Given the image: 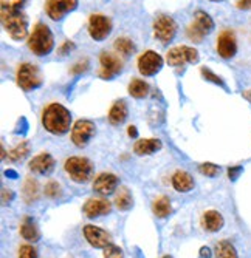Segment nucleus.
Returning <instances> with one entry per match:
<instances>
[{
  "label": "nucleus",
  "mask_w": 251,
  "mask_h": 258,
  "mask_svg": "<svg viewBox=\"0 0 251 258\" xmlns=\"http://www.w3.org/2000/svg\"><path fill=\"white\" fill-rule=\"evenodd\" d=\"M42 124L52 135H64L70 130L72 114L61 104H50L43 110Z\"/></svg>",
  "instance_id": "1"
},
{
  "label": "nucleus",
  "mask_w": 251,
  "mask_h": 258,
  "mask_svg": "<svg viewBox=\"0 0 251 258\" xmlns=\"http://www.w3.org/2000/svg\"><path fill=\"white\" fill-rule=\"evenodd\" d=\"M0 17H2V25L7 33L14 40L25 39L28 34V20L22 11H7L0 10Z\"/></svg>",
  "instance_id": "2"
},
{
  "label": "nucleus",
  "mask_w": 251,
  "mask_h": 258,
  "mask_svg": "<svg viewBox=\"0 0 251 258\" xmlns=\"http://www.w3.org/2000/svg\"><path fill=\"white\" fill-rule=\"evenodd\" d=\"M53 46L55 39L50 28L45 23H37L28 39V48L36 56H47L53 50Z\"/></svg>",
  "instance_id": "3"
},
{
  "label": "nucleus",
  "mask_w": 251,
  "mask_h": 258,
  "mask_svg": "<svg viewBox=\"0 0 251 258\" xmlns=\"http://www.w3.org/2000/svg\"><path fill=\"white\" fill-rule=\"evenodd\" d=\"M65 172L75 182H87L93 173V166L85 158L72 156L65 161Z\"/></svg>",
  "instance_id": "4"
},
{
  "label": "nucleus",
  "mask_w": 251,
  "mask_h": 258,
  "mask_svg": "<svg viewBox=\"0 0 251 258\" xmlns=\"http://www.w3.org/2000/svg\"><path fill=\"white\" fill-rule=\"evenodd\" d=\"M16 79H17V85L25 91L34 90L42 85L39 68L33 63H22L17 70Z\"/></svg>",
  "instance_id": "5"
},
{
  "label": "nucleus",
  "mask_w": 251,
  "mask_h": 258,
  "mask_svg": "<svg viewBox=\"0 0 251 258\" xmlns=\"http://www.w3.org/2000/svg\"><path fill=\"white\" fill-rule=\"evenodd\" d=\"M213 28H214L213 19L207 13L197 11L195 16H194V22L188 27L186 33H188V37L192 42H202L205 36L213 31Z\"/></svg>",
  "instance_id": "6"
},
{
  "label": "nucleus",
  "mask_w": 251,
  "mask_h": 258,
  "mask_svg": "<svg viewBox=\"0 0 251 258\" xmlns=\"http://www.w3.org/2000/svg\"><path fill=\"white\" fill-rule=\"evenodd\" d=\"M166 60L171 67H183L185 63H197L198 51L194 46H188V45L175 46V48L168 51Z\"/></svg>",
  "instance_id": "7"
},
{
  "label": "nucleus",
  "mask_w": 251,
  "mask_h": 258,
  "mask_svg": "<svg viewBox=\"0 0 251 258\" xmlns=\"http://www.w3.org/2000/svg\"><path fill=\"white\" fill-rule=\"evenodd\" d=\"M154 34L160 42L169 43L177 34V23L172 17L166 14H160L154 20Z\"/></svg>",
  "instance_id": "8"
},
{
  "label": "nucleus",
  "mask_w": 251,
  "mask_h": 258,
  "mask_svg": "<svg viewBox=\"0 0 251 258\" xmlns=\"http://www.w3.org/2000/svg\"><path fill=\"white\" fill-rule=\"evenodd\" d=\"M96 127L92 121H87V119H79L75 122L73 128H72V141L73 144L79 149L85 147L90 139L95 136Z\"/></svg>",
  "instance_id": "9"
},
{
  "label": "nucleus",
  "mask_w": 251,
  "mask_h": 258,
  "mask_svg": "<svg viewBox=\"0 0 251 258\" xmlns=\"http://www.w3.org/2000/svg\"><path fill=\"white\" fill-rule=\"evenodd\" d=\"M88 33L95 40H104L112 33V22L103 14H93L88 19Z\"/></svg>",
  "instance_id": "10"
},
{
  "label": "nucleus",
  "mask_w": 251,
  "mask_h": 258,
  "mask_svg": "<svg viewBox=\"0 0 251 258\" xmlns=\"http://www.w3.org/2000/svg\"><path fill=\"white\" fill-rule=\"evenodd\" d=\"M78 7V0H47L45 10L52 20H61L68 13L75 11Z\"/></svg>",
  "instance_id": "11"
},
{
  "label": "nucleus",
  "mask_w": 251,
  "mask_h": 258,
  "mask_svg": "<svg viewBox=\"0 0 251 258\" xmlns=\"http://www.w3.org/2000/svg\"><path fill=\"white\" fill-rule=\"evenodd\" d=\"M163 67V59L155 51H146L138 59V70L143 76H154Z\"/></svg>",
  "instance_id": "12"
},
{
  "label": "nucleus",
  "mask_w": 251,
  "mask_h": 258,
  "mask_svg": "<svg viewBox=\"0 0 251 258\" xmlns=\"http://www.w3.org/2000/svg\"><path fill=\"white\" fill-rule=\"evenodd\" d=\"M237 51V43H236V36L233 31L225 30L217 39V53L223 59H231Z\"/></svg>",
  "instance_id": "13"
},
{
  "label": "nucleus",
  "mask_w": 251,
  "mask_h": 258,
  "mask_svg": "<svg viewBox=\"0 0 251 258\" xmlns=\"http://www.w3.org/2000/svg\"><path fill=\"white\" fill-rule=\"evenodd\" d=\"M84 235H85V240L96 249H104L112 243L110 235L104 229L92 226V224H87L84 227Z\"/></svg>",
  "instance_id": "14"
},
{
  "label": "nucleus",
  "mask_w": 251,
  "mask_h": 258,
  "mask_svg": "<svg viewBox=\"0 0 251 258\" xmlns=\"http://www.w3.org/2000/svg\"><path fill=\"white\" fill-rule=\"evenodd\" d=\"M99 62H101L99 76L103 79H112V78H115L117 75H120L121 68H123L121 60L117 56L110 54V53H101Z\"/></svg>",
  "instance_id": "15"
},
{
  "label": "nucleus",
  "mask_w": 251,
  "mask_h": 258,
  "mask_svg": "<svg viewBox=\"0 0 251 258\" xmlns=\"http://www.w3.org/2000/svg\"><path fill=\"white\" fill-rule=\"evenodd\" d=\"M112 212V204L104 198H92L84 204V214L87 218H96Z\"/></svg>",
  "instance_id": "16"
},
{
  "label": "nucleus",
  "mask_w": 251,
  "mask_h": 258,
  "mask_svg": "<svg viewBox=\"0 0 251 258\" xmlns=\"http://www.w3.org/2000/svg\"><path fill=\"white\" fill-rule=\"evenodd\" d=\"M118 187V178L113 173H101L93 181V190L99 195H112Z\"/></svg>",
  "instance_id": "17"
},
{
  "label": "nucleus",
  "mask_w": 251,
  "mask_h": 258,
  "mask_svg": "<svg viewBox=\"0 0 251 258\" xmlns=\"http://www.w3.org/2000/svg\"><path fill=\"white\" fill-rule=\"evenodd\" d=\"M28 167L37 175H48L55 170V159L50 153H40L30 161Z\"/></svg>",
  "instance_id": "18"
},
{
  "label": "nucleus",
  "mask_w": 251,
  "mask_h": 258,
  "mask_svg": "<svg viewBox=\"0 0 251 258\" xmlns=\"http://www.w3.org/2000/svg\"><path fill=\"white\" fill-rule=\"evenodd\" d=\"M160 149H162V141L160 139H140V141H136L133 146V152L140 156L152 155Z\"/></svg>",
  "instance_id": "19"
},
{
  "label": "nucleus",
  "mask_w": 251,
  "mask_h": 258,
  "mask_svg": "<svg viewBox=\"0 0 251 258\" xmlns=\"http://www.w3.org/2000/svg\"><path fill=\"white\" fill-rule=\"evenodd\" d=\"M172 185L177 192H189L194 189V179L188 172H175L172 176Z\"/></svg>",
  "instance_id": "20"
},
{
  "label": "nucleus",
  "mask_w": 251,
  "mask_h": 258,
  "mask_svg": "<svg viewBox=\"0 0 251 258\" xmlns=\"http://www.w3.org/2000/svg\"><path fill=\"white\" fill-rule=\"evenodd\" d=\"M127 118V105L126 101H117L115 104L112 105L110 111H109V121L113 125H120L126 121Z\"/></svg>",
  "instance_id": "21"
},
{
  "label": "nucleus",
  "mask_w": 251,
  "mask_h": 258,
  "mask_svg": "<svg viewBox=\"0 0 251 258\" xmlns=\"http://www.w3.org/2000/svg\"><path fill=\"white\" fill-rule=\"evenodd\" d=\"M202 223H203V227L208 232H219L223 227L225 221L217 210H208V212H205Z\"/></svg>",
  "instance_id": "22"
},
{
  "label": "nucleus",
  "mask_w": 251,
  "mask_h": 258,
  "mask_svg": "<svg viewBox=\"0 0 251 258\" xmlns=\"http://www.w3.org/2000/svg\"><path fill=\"white\" fill-rule=\"evenodd\" d=\"M20 235L28 241H37L39 240V230L30 217H25L24 223L20 224Z\"/></svg>",
  "instance_id": "23"
},
{
  "label": "nucleus",
  "mask_w": 251,
  "mask_h": 258,
  "mask_svg": "<svg viewBox=\"0 0 251 258\" xmlns=\"http://www.w3.org/2000/svg\"><path fill=\"white\" fill-rule=\"evenodd\" d=\"M172 212L171 201L168 197H160L154 201V214L158 218H166Z\"/></svg>",
  "instance_id": "24"
},
{
  "label": "nucleus",
  "mask_w": 251,
  "mask_h": 258,
  "mask_svg": "<svg viewBox=\"0 0 251 258\" xmlns=\"http://www.w3.org/2000/svg\"><path fill=\"white\" fill-rule=\"evenodd\" d=\"M115 204L120 210H129L132 207L133 198L127 187H120V190L117 192V197H115Z\"/></svg>",
  "instance_id": "25"
},
{
  "label": "nucleus",
  "mask_w": 251,
  "mask_h": 258,
  "mask_svg": "<svg viewBox=\"0 0 251 258\" xmlns=\"http://www.w3.org/2000/svg\"><path fill=\"white\" fill-rule=\"evenodd\" d=\"M24 198L28 204H31L33 201H36L39 198V184L36 179L27 178V181L24 184Z\"/></svg>",
  "instance_id": "26"
},
{
  "label": "nucleus",
  "mask_w": 251,
  "mask_h": 258,
  "mask_svg": "<svg viewBox=\"0 0 251 258\" xmlns=\"http://www.w3.org/2000/svg\"><path fill=\"white\" fill-rule=\"evenodd\" d=\"M216 258H239L234 246L230 241H219L216 244Z\"/></svg>",
  "instance_id": "27"
},
{
  "label": "nucleus",
  "mask_w": 251,
  "mask_h": 258,
  "mask_svg": "<svg viewBox=\"0 0 251 258\" xmlns=\"http://www.w3.org/2000/svg\"><path fill=\"white\" fill-rule=\"evenodd\" d=\"M129 93H130V96H133L136 99H141L149 93V85L144 81L132 79V82L129 84Z\"/></svg>",
  "instance_id": "28"
},
{
  "label": "nucleus",
  "mask_w": 251,
  "mask_h": 258,
  "mask_svg": "<svg viewBox=\"0 0 251 258\" xmlns=\"http://www.w3.org/2000/svg\"><path fill=\"white\" fill-rule=\"evenodd\" d=\"M115 50H117L120 54H123V56H129V54H132V53L135 51V45H133V42H132L130 39H127V37H118V39L115 40Z\"/></svg>",
  "instance_id": "29"
},
{
  "label": "nucleus",
  "mask_w": 251,
  "mask_h": 258,
  "mask_svg": "<svg viewBox=\"0 0 251 258\" xmlns=\"http://www.w3.org/2000/svg\"><path fill=\"white\" fill-rule=\"evenodd\" d=\"M30 149H28V143H20L16 149H13L10 153H8V159L13 161V162H17L20 159H24L27 155H28Z\"/></svg>",
  "instance_id": "30"
},
{
  "label": "nucleus",
  "mask_w": 251,
  "mask_h": 258,
  "mask_svg": "<svg viewBox=\"0 0 251 258\" xmlns=\"http://www.w3.org/2000/svg\"><path fill=\"white\" fill-rule=\"evenodd\" d=\"M27 0H0V10H7V11H22V7L25 5Z\"/></svg>",
  "instance_id": "31"
},
{
  "label": "nucleus",
  "mask_w": 251,
  "mask_h": 258,
  "mask_svg": "<svg viewBox=\"0 0 251 258\" xmlns=\"http://www.w3.org/2000/svg\"><path fill=\"white\" fill-rule=\"evenodd\" d=\"M104 258H124V253L118 246L110 243L107 247H104Z\"/></svg>",
  "instance_id": "32"
},
{
  "label": "nucleus",
  "mask_w": 251,
  "mask_h": 258,
  "mask_svg": "<svg viewBox=\"0 0 251 258\" xmlns=\"http://www.w3.org/2000/svg\"><path fill=\"white\" fill-rule=\"evenodd\" d=\"M45 195L50 198H58L61 195V185L58 181H48V184L45 185Z\"/></svg>",
  "instance_id": "33"
},
{
  "label": "nucleus",
  "mask_w": 251,
  "mask_h": 258,
  "mask_svg": "<svg viewBox=\"0 0 251 258\" xmlns=\"http://www.w3.org/2000/svg\"><path fill=\"white\" fill-rule=\"evenodd\" d=\"M198 170L203 173V175H207V176H217L220 169L216 166V164H211V162H205L202 164V166L198 167Z\"/></svg>",
  "instance_id": "34"
},
{
  "label": "nucleus",
  "mask_w": 251,
  "mask_h": 258,
  "mask_svg": "<svg viewBox=\"0 0 251 258\" xmlns=\"http://www.w3.org/2000/svg\"><path fill=\"white\" fill-rule=\"evenodd\" d=\"M202 75H203V78L207 79V81H210V82H213V84H216V85H220V87H225V84H223V81L219 78V76H216L211 70H208L207 67H203L202 68Z\"/></svg>",
  "instance_id": "35"
},
{
  "label": "nucleus",
  "mask_w": 251,
  "mask_h": 258,
  "mask_svg": "<svg viewBox=\"0 0 251 258\" xmlns=\"http://www.w3.org/2000/svg\"><path fill=\"white\" fill-rule=\"evenodd\" d=\"M19 258H37V250L30 244H24L19 249Z\"/></svg>",
  "instance_id": "36"
},
{
  "label": "nucleus",
  "mask_w": 251,
  "mask_h": 258,
  "mask_svg": "<svg viewBox=\"0 0 251 258\" xmlns=\"http://www.w3.org/2000/svg\"><path fill=\"white\" fill-rule=\"evenodd\" d=\"M242 173V167L240 166H236V167H230V170H228V176H230L231 181H236L239 178V175Z\"/></svg>",
  "instance_id": "37"
},
{
  "label": "nucleus",
  "mask_w": 251,
  "mask_h": 258,
  "mask_svg": "<svg viewBox=\"0 0 251 258\" xmlns=\"http://www.w3.org/2000/svg\"><path fill=\"white\" fill-rule=\"evenodd\" d=\"M87 67H88V62H87V60H82V62H79V63H76V65L73 67L72 73H75V75L82 73V72H85V70H87Z\"/></svg>",
  "instance_id": "38"
},
{
  "label": "nucleus",
  "mask_w": 251,
  "mask_h": 258,
  "mask_svg": "<svg viewBox=\"0 0 251 258\" xmlns=\"http://www.w3.org/2000/svg\"><path fill=\"white\" fill-rule=\"evenodd\" d=\"M73 48H75V43L67 40V42H64V45L59 48V53H61V54H67V53H70Z\"/></svg>",
  "instance_id": "39"
},
{
  "label": "nucleus",
  "mask_w": 251,
  "mask_h": 258,
  "mask_svg": "<svg viewBox=\"0 0 251 258\" xmlns=\"http://www.w3.org/2000/svg\"><path fill=\"white\" fill-rule=\"evenodd\" d=\"M237 8L239 10H249L251 8V0H239Z\"/></svg>",
  "instance_id": "40"
},
{
  "label": "nucleus",
  "mask_w": 251,
  "mask_h": 258,
  "mask_svg": "<svg viewBox=\"0 0 251 258\" xmlns=\"http://www.w3.org/2000/svg\"><path fill=\"white\" fill-rule=\"evenodd\" d=\"M2 197H4V200H2V201H4V204H7V200H8V203H10V201L13 200V197H14V195H13V192H11V190H5V189H4V190H2Z\"/></svg>",
  "instance_id": "41"
},
{
  "label": "nucleus",
  "mask_w": 251,
  "mask_h": 258,
  "mask_svg": "<svg viewBox=\"0 0 251 258\" xmlns=\"http://www.w3.org/2000/svg\"><path fill=\"white\" fill-rule=\"evenodd\" d=\"M200 258H211V249L210 247H202L200 249Z\"/></svg>",
  "instance_id": "42"
},
{
  "label": "nucleus",
  "mask_w": 251,
  "mask_h": 258,
  "mask_svg": "<svg viewBox=\"0 0 251 258\" xmlns=\"http://www.w3.org/2000/svg\"><path fill=\"white\" fill-rule=\"evenodd\" d=\"M127 130H129V132H127V133H129V136H132V138H135L136 135H138V132H136V128H135V127H129Z\"/></svg>",
  "instance_id": "43"
},
{
  "label": "nucleus",
  "mask_w": 251,
  "mask_h": 258,
  "mask_svg": "<svg viewBox=\"0 0 251 258\" xmlns=\"http://www.w3.org/2000/svg\"><path fill=\"white\" fill-rule=\"evenodd\" d=\"M5 175H7V176H11V178H17V173H16V172H13V170H8Z\"/></svg>",
  "instance_id": "44"
},
{
  "label": "nucleus",
  "mask_w": 251,
  "mask_h": 258,
  "mask_svg": "<svg viewBox=\"0 0 251 258\" xmlns=\"http://www.w3.org/2000/svg\"><path fill=\"white\" fill-rule=\"evenodd\" d=\"M243 96H245V98H246V99H248V101L251 102V90L245 91V93H243Z\"/></svg>",
  "instance_id": "45"
},
{
  "label": "nucleus",
  "mask_w": 251,
  "mask_h": 258,
  "mask_svg": "<svg viewBox=\"0 0 251 258\" xmlns=\"http://www.w3.org/2000/svg\"><path fill=\"white\" fill-rule=\"evenodd\" d=\"M163 258H172V256H169V255H166V256H163Z\"/></svg>",
  "instance_id": "46"
},
{
  "label": "nucleus",
  "mask_w": 251,
  "mask_h": 258,
  "mask_svg": "<svg viewBox=\"0 0 251 258\" xmlns=\"http://www.w3.org/2000/svg\"><path fill=\"white\" fill-rule=\"evenodd\" d=\"M213 2H219V0H213Z\"/></svg>",
  "instance_id": "47"
}]
</instances>
